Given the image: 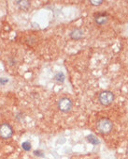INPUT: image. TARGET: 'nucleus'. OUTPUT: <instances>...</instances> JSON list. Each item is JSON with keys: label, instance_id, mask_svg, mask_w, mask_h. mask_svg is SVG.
<instances>
[{"label": "nucleus", "instance_id": "10", "mask_svg": "<svg viewBox=\"0 0 128 159\" xmlns=\"http://www.w3.org/2000/svg\"><path fill=\"white\" fill-rule=\"evenodd\" d=\"M31 143L29 142V141H24V142H23L22 143V148H23V150H24L25 152H28V151H30L31 150Z\"/></svg>", "mask_w": 128, "mask_h": 159}, {"label": "nucleus", "instance_id": "11", "mask_svg": "<svg viewBox=\"0 0 128 159\" xmlns=\"http://www.w3.org/2000/svg\"><path fill=\"white\" fill-rule=\"evenodd\" d=\"M9 83L8 78H0V86H4Z\"/></svg>", "mask_w": 128, "mask_h": 159}, {"label": "nucleus", "instance_id": "1", "mask_svg": "<svg viewBox=\"0 0 128 159\" xmlns=\"http://www.w3.org/2000/svg\"><path fill=\"white\" fill-rule=\"evenodd\" d=\"M112 127H113L112 121L107 118H103V119L99 120L97 123V129L101 134H105V135H108L111 132Z\"/></svg>", "mask_w": 128, "mask_h": 159}, {"label": "nucleus", "instance_id": "3", "mask_svg": "<svg viewBox=\"0 0 128 159\" xmlns=\"http://www.w3.org/2000/svg\"><path fill=\"white\" fill-rule=\"evenodd\" d=\"M13 135V129L9 123H3L0 125V138L8 139Z\"/></svg>", "mask_w": 128, "mask_h": 159}, {"label": "nucleus", "instance_id": "8", "mask_svg": "<svg viewBox=\"0 0 128 159\" xmlns=\"http://www.w3.org/2000/svg\"><path fill=\"white\" fill-rule=\"evenodd\" d=\"M87 139H88V141L90 142V143H92V144H93V145H97V144H99L100 143V141H99V139L95 137V136H93V135H89L88 137H87Z\"/></svg>", "mask_w": 128, "mask_h": 159}, {"label": "nucleus", "instance_id": "4", "mask_svg": "<svg viewBox=\"0 0 128 159\" xmlns=\"http://www.w3.org/2000/svg\"><path fill=\"white\" fill-rule=\"evenodd\" d=\"M58 108L62 112H68L72 108V102L68 98H62L58 102Z\"/></svg>", "mask_w": 128, "mask_h": 159}, {"label": "nucleus", "instance_id": "7", "mask_svg": "<svg viewBox=\"0 0 128 159\" xmlns=\"http://www.w3.org/2000/svg\"><path fill=\"white\" fill-rule=\"evenodd\" d=\"M16 4L23 11H27L30 8V1H27V0H23V1H16Z\"/></svg>", "mask_w": 128, "mask_h": 159}, {"label": "nucleus", "instance_id": "2", "mask_svg": "<svg viewBox=\"0 0 128 159\" xmlns=\"http://www.w3.org/2000/svg\"><path fill=\"white\" fill-rule=\"evenodd\" d=\"M98 100H99V103L102 106H106V107L109 106L114 100V94L111 91H109V90L103 91V92H101L99 94Z\"/></svg>", "mask_w": 128, "mask_h": 159}, {"label": "nucleus", "instance_id": "6", "mask_svg": "<svg viewBox=\"0 0 128 159\" xmlns=\"http://www.w3.org/2000/svg\"><path fill=\"white\" fill-rule=\"evenodd\" d=\"M82 35H83V31L80 28H75L73 29L71 32H70V38L72 40H80L82 38Z\"/></svg>", "mask_w": 128, "mask_h": 159}, {"label": "nucleus", "instance_id": "14", "mask_svg": "<svg viewBox=\"0 0 128 159\" xmlns=\"http://www.w3.org/2000/svg\"><path fill=\"white\" fill-rule=\"evenodd\" d=\"M126 154H127V156H128V148H127V150H126Z\"/></svg>", "mask_w": 128, "mask_h": 159}, {"label": "nucleus", "instance_id": "5", "mask_svg": "<svg viewBox=\"0 0 128 159\" xmlns=\"http://www.w3.org/2000/svg\"><path fill=\"white\" fill-rule=\"evenodd\" d=\"M108 20H109V16L105 12L99 13L98 15L95 16V23L98 24V25H104L108 22Z\"/></svg>", "mask_w": 128, "mask_h": 159}, {"label": "nucleus", "instance_id": "13", "mask_svg": "<svg viewBox=\"0 0 128 159\" xmlns=\"http://www.w3.org/2000/svg\"><path fill=\"white\" fill-rule=\"evenodd\" d=\"M34 154L37 155V156H42L43 155V152L42 151H35Z\"/></svg>", "mask_w": 128, "mask_h": 159}, {"label": "nucleus", "instance_id": "9", "mask_svg": "<svg viewBox=\"0 0 128 159\" xmlns=\"http://www.w3.org/2000/svg\"><path fill=\"white\" fill-rule=\"evenodd\" d=\"M54 80L57 81V82L63 83L64 81H65V75H64L63 73H58V74H56L55 76H54Z\"/></svg>", "mask_w": 128, "mask_h": 159}, {"label": "nucleus", "instance_id": "12", "mask_svg": "<svg viewBox=\"0 0 128 159\" xmlns=\"http://www.w3.org/2000/svg\"><path fill=\"white\" fill-rule=\"evenodd\" d=\"M103 3V1H93V0H91L90 1V4H92V5H93V6H99V5H101Z\"/></svg>", "mask_w": 128, "mask_h": 159}]
</instances>
